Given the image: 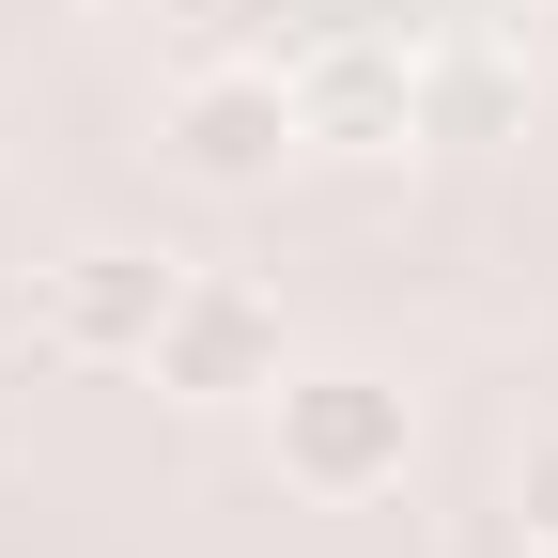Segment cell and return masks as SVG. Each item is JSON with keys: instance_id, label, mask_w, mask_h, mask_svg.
<instances>
[{"instance_id": "cell-1", "label": "cell", "mask_w": 558, "mask_h": 558, "mask_svg": "<svg viewBox=\"0 0 558 558\" xmlns=\"http://www.w3.org/2000/svg\"><path fill=\"white\" fill-rule=\"evenodd\" d=\"M264 465L295 481L311 512H357V497H388V481L418 465V403L373 357H295L264 388Z\"/></svg>"}, {"instance_id": "cell-2", "label": "cell", "mask_w": 558, "mask_h": 558, "mask_svg": "<svg viewBox=\"0 0 558 558\" xmlns=\"http://www.w3.org/2000/svg\"><path fill=\"white\" fill-rule=\"evenodd\" d=\"M156 373L171 403H202V418H233V403H264L279 373H295V326H279V295L264 279H233V264H186V295H171V326H156Z\"/></svg>"}, {"instance_id": "cell-3", "label": "cell", "mask_w": 558, "mask_h": 558, "mask_svg": "<svg viewBox=\"0 0 558 558\" xmlns=\"http://www.w3.org/2000/svg\"><path fill=\"white\" fill-rule=\"evenodd\" d=\"M295 156H311V124H295V78H279V62H186V78H171V171L186 186L248 202Z\"/></svg>"}, {"instance_id": "cell-4", "label": "cell", "mask_w": 558, "mask_h": 558, "mask_svg": "<svg viewBox=\"0 0 558 558\" xmlns=\"http://www.w3.org/2000/svg\"><path fill=\"white\" fill-rule=\"evenodd\" d=\"M171 295H186V264H171V248L94 233V248H62V264H47V341H62L78 373H140V357H156V326H171Z\"/></svg>"}, {"instance_id": "cell-5", "label": "cell", "mask_w": 558, "mask_h": 558, "mask_svg": "<svg viewBox=\"0 0 558 558\" xmlns=\"http://www.w3.org/2000/svg\"><path fill=\"white\" fill-rule=\"evenodd\" d=\"M295 124H311V156H403L418 94L388 78L373 47H326V62H295Z\"/></svg>"}, {"instance_id": "cell-6", "label": "cell", "mask_w": 558, "mask_h": 558, "mask_svg": "<svg viewBox=\"0 0 558 558\" xmlns=\"http://www.w3.org/2000/svg\"><path fill=\"white\" fill-rule=\"evenodd\" d=\"M512 543L558 558V435H527V465H512Z\"/></svg>"}]
</instances>
